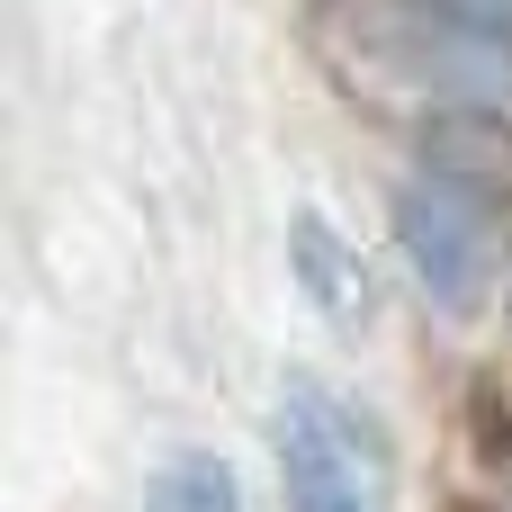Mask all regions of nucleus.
Segmentation results:
<instances>
[{"mask_svg": "<svg viewBox=\"0 0 512 512\" xmlns=\"http://www.w3.org/2000/svg\"><path fill=\"white\" fill-rule=\"evenodd\" d=\"M144 512H243V486H234V468H225L216 450H189V459L153 468Z\"/></svg>", "mask_w": 512, "mask_h": 512, "instance_id": "4", "label": "nucleus"}, {"mask_svg": "<svg viewBox=\"0 0 512 512\" xmlns=\"http://www.w3.org/2000/svg\"><path fill=\"white\" fill-rule=\"evenodd\" d=\"M297 270H306V297H315L324 315H342V324L369 315V270H360V252L333 243L324 216H297Z\"/></svg>", "mask_w": 512, "mask_h": 512, "instance_id": "3", "label": "nucleus"}, {"mask_svg": "<svg viewBox=\"0 0 512 512\" xmlns=\"http://www.w3.org/2000/svg\"><path fill=\"white\" fill-rule=\"evenodd\" d=\"M423 9H441L450 27H468V36H512V0H423Z\"/></svg>", "mask_w": 512, "mask_h": 512, "instance_id": "5", "label": "nucleus"}, {"mask_svg": "<svg viewBox=\"0 0 512 512\" xmlns=\"http://www.w3.org/2000/svg\"><path fill=\"white\" fill-rule=\"evenodd\" d=\"M279 486H288V512H396L387 441L315 378L279 387Z\"/></svg>", "mask_w": 512, "mask_h": 512, "instance_id": "1", "label": "nucleus"}, {"mask_svg": "<svg viewBox=\"0 0 512 512\" xmlns=\"http://www.w3.org/2000/svg\"><path fill=\"white\" fill-rule=\"evenodd\" d=\"M396 234H405V261H414V279L441 315H477L495 297V225H486L468 180L414 171L396 189Z\"/></svg>", "mask_w": 512, "mask_h": 512, "instance_id": "2", "label": "nucleus"}]
</instances>
